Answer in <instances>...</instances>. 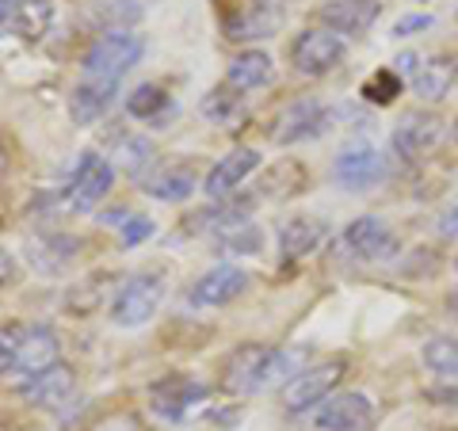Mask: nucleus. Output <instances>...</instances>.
I'll use <instances>...</instances> for the list:
<instances>
[{"label":"nucleus","mask_w":458,"mask_h":431,"mask_svg":"<svg viewBox=\"0 0 458 431\" xmlns=\"http://www.w3.org/2000/svg\"><path fill=\"white\" fill-rule=\"evenodd\" d=\"M298 351L267 348V343H241L222 363V390L233 397H256L264 390L286 385L298 370Z\"/></svg>","instance_id":"nucleus-1"},{"label":"nucleus","mask_w":458,"mask_h":431,"mask_svg":"<svg viewBox=\"0 0 458 431\" xmlns=\"http://www.w3.org/2000/svg\"><path fill=\"white\" fill-rule=\"evenodd\" d=\"M146 57V38L131 31H104L81 57V80L99 84V89H114L126 80V73Z\"/></svg>","instance_id":"nucleus-2"},{"label":"nucleus","mask_w":458,"mask_h":431,"mask_svg":"<svg viewBox=\"0 0 458 431\" xmlns=\"http://www.w3.org/2000/svg\"><path fill=\"white\" fill-rule=\"evenodd\" d=\"M165 301V279L161 271H138L114 291L107 317L114 328H146Z\"/></svg>","instance_id":"nucleus-3"},{"label":"nucleus","mask_w":458,"mask_h":431,"mask_svg":"<svg viewBox=\"0 0 458 431\" xmlns=\"http://www.w3.org/2000/svg\"><path fill=\"white\" fill-rule=\"evenodd\" d=\"M344 370H348V359H325L318 367H306L283 385V409L291 416H306L318 412L321 401H328L336 393V385L344 382Z\"/></svg>","instance_id":"nucleus-4"},{"label":"nucleus","mask_w":458,"mask_h":431,"mask_svg":"<svg viewBox=\"0 0 458 431\" xmlns=\"http://www.w3.org/2000/svg\"><path fill=\"white\" fill-rule=\"evenodd\" d=\"M348 57V38L328 27H306L291 42V65L302 77H328Z\"/></svg>","instance_id":"nucleus-5"},{"label":"nucleus","mask_w":458,"mask_h":431,"mask_svg":"<svg viewBox=\"0 0 458 431\" xmlns=\"http://www.w3.org/2000/svg\"><path fill=\"white\" fill-rule=\"evenodd\" d=\"M111 188H114V165L104 153L89 149V153H81L73 176L65 183V207L77 214H89L111 195Z\"/></svg>","instance_id":"nucleus-6"},{"label":"nucleus","mask_w":458,"mask_h":431,"mask_svg":"<svg viewBox=\"0 0 458 431\" xmlns=\"http://www.w3.org/2000/svg\"><path fill=\"white\" fill-rule=\"evenodd\" d=\"M210 390L199 378L191 375H168V378H157L149 385V409L161 416V420H188L195 409L207 405Z\"/></svg>","instance_id":"nucleus-7"},{"label":"nucleus","mask_w":458,"mask_h":431,"mask_svg":"<svg viewBox=\"0 0 458 431\" xmlns=\"http://www.w3.org/2000/svg\"><path fill=\"white\" fill-rule=\"evenodd\" d=\"M249 283L252 275L245 267H237V264H214L210 271H203L191 286H188V306L191 309H222L229 306V301H237L241 294L249 291Z\"/></svg>","instance_id":"nucleus-8"},{"label":"nucleus","mask_w":458,"mask_h":431,"mask_svg":"<svg viewBox=\"0 0 458 431\" xmlns=\"http://www.w3.org/2000/svg\"><path fill=\"white\" fill-rule=\"evenodd\" d=\"M328 126H333V107L306 96V99H294V104L279 114L271 138H276L279 146H302V141H318L321 134H328Z\"/></svg>","instance_id":"nucleus-9"},{"label":"nucleus","mask_w":458,"mask_h":431,"mask_svg":"<svg viewBox=\"0 0 458 431\" xmlns=\"http://www.w3.org/2000/svg\"><path fill=\"white\" fill-rule=\"evenodd\" d=\"M443 134H447V123H443L436 111H409L405 119L394 126L390 149L401 161H424L428 153H436Z\"/></svg>","instance_id":"nucleus-10"},{"label":"nucleus","mask_w":458,"mask_h":431,"mask_svg":"<svg viewBox=\"0 0 458 431\" xmlns=\"http://www.w3.org/2000/svg\"><path fill=\"white\" fill-rule=\"evenodd\" d=\"M344 252L360 264H386L397 256V233L390 229V222L363 214V218H355L344 229Z\"/></svg>","instance_id":"nucleus-11"},{"label":"nucleus","mask_w":458,"mask_h":431,"mask_svg":"<svg viewBox=\"0 0 458 431\" xmlns=\"http://www.w3.org/2000/svg\"><path fill=\"white\" fill-rule=\"evenodd\" d=\"M378 420V409L367 393H333L321 401V409L313 412V427L318 431H370Z\"/></svg>","instance_id":"nucleus-12"},{"label":"nucleus","mask_w":458,"mask_h":431,"mask_svg":"<svg viewBox=\"0 0 458 431\" xmlns=\"http://www.w3.org/2000/svg\"><path fill=\"white\" fill-rule=\"evenodd\" d=\"M382 176H386V161L370 141H352L333 161V180L344 191H370Z\"/></svg>","instance_id":"nucleus-13"},{"label":"nucleus","mask_w":458,"mask_h":431,"mask_svg":"<svg viewBox=\"0 0 458 431\" xmlns=\"http://www.w3.org/2000/svg\"><path fill=\"white\" fill-rule=\"evenodd\" d=\"M260 149H249V146H237V149H229L225 156H218V161L210 165V172L203 176V195L207 199H233L237 188L245 183L256 168H260Z\"/></svg>","instance_id":"nucleus-14"},{"label":"nucleus","mask_w":458,"mask_h":431,"mask_svg":"<svg viewBox=\"0 0 458 431\" xmlns=\"http://www.w3.org/2000/svg\"><path fill=\"white\" fill-rule=\"evenodd\" d=\"M73 393H77V370L69 363H62V359H57L54 367L38 370L35 378L20 382V397L31 401L35 409H62Z\"/></svg>","instance_id":"nucleus-15"},{"label":"nucleus","mask_w":458,"mask_h":431,"mask_svg":"<svg viewBox=\"0 0 458 431\" xmlns=\"http://www.w3.org/2000/svg\"><path fill=\"white\" fill-rule=\"evenodd\" d=\"M57 359H62V340H57V333L50 325H42V321H35V325H27L23 328V343H20V359H16V375L20 382L23 378H35L38 370H47V367H54Z\"/></svg>","instance_id":"nucleus-16"},{"label":"nucleus","mask_w":458,"mask_h":431,"mask_svg":"<svg viewBox=\"0 0 458 431\" xmlns=\"http://www.w3.org/2000/svg\"><path fill=\"white\" fill-rule=\"evenodd\" d=\"M382 4L378 0H328V4L318 8V23L328 27L336 35H367L375 27Z\"/></svg>","instance_id":"nucleus-17"},{"label":"nucleus","mask_w":458,"mask_h":431,"mask_svg":"<svg viewBox=\"0 0 458 431\" xmlns=\"http://www.w3.org/2000/svg\"><path fill=\"white\" fill-rule=\"evenodd\" d=\"M271 80H276V62H271V54H264V50H241L229 57V65H225V84L241 96L260 92Z\"/></svg>","instance_id":"nucleus-18"},{"label":"nucleus","mask_w":458,"mask_h":431,"mask_svg":"<svg viewBox=\"0 0 458 431\" xmlns=\"http://www.w3.org/2000/svg\"><path fill=\"white\" fill-rule=\"evenodd\" d=\"M454 84H458V54H436L428 62H420L417 77H412V92L424 104H439V99H447Z\"/></svg>","instance_id":"nucleus-19"},{"label":"nucleus","mask_w":458,"mask_h":431,"mask_svg":"<svg viewBox=\"0 0 458 431\" xmlns=\"http://www.w3.org/2000/svg\"><path fill=\"white\" fill-rule=\"evenodd\" d=\"M141 191L157 199V203H183V199L199 191V176L188 165H165L149 172V176H141Z\"/></svg>","instance_id":"nucleus-20"},{"label":"nucleus","mask_w":458,"mask_h":431,"mask_svg":"<svg viewBox=\"0 0 458 431\" xmlns=\"http://www.w3.org/2000/svg\"><path fill=\"white\" fill-rule=\"evenodd\" d=\"M328 233V225L313 214H294L291 222L279 225V252L283 260H302L313 249H321V241Z\"/></svg>","instance_id":"nucleus-21"},{"label":"nucleus","mask_w":458,"mask_h":431,"mask_svg":"<svg viewBox=\"0 0 458 431\" xmlns=\"http://www.w3.org/2000/svg\"><path fill=\"white\" fill-rule=\"evenodd\" d=\"M50 27H54V0H20L4 23V31L23 42H38L47 38Z\"/></svg>","instance_id":"nucleus-22"},{"label":"nucleus","mask_w":458,"mask_h":431,"mask_svg":"<svg viewBox=\"0 0 458 431\" xmlns=\"http://www.w3.org/2000/svg\"><path fill=\"white\" fill-rule=\"evenodd\" d=\"M114 89H99V84H84V80H77L73 84V96H69V114L81 123V126H92V123H99L104 114L111 111V104H114Z\"/></svg>","instance_id":"nucleus-23"},{"label":"nucleus","mask_w":458,"mask_h":431,"mask_svg":"<svg viewBox=\"0 0 458 431\" xmlns=\"http://www.w3.org/2000/svg\"><path fill=\"white\" fill-rule=\"evenodd\" d=\"M126 111H131V119H138V123H157L165 111H172V96H168V89H161V84L146 80L126 96Z\"/></svg>","instance_id":"nucleus-24"},{"label":"nucleus","mask_w":458,"mask_h":431,"mask_svg":"<svg viewBox=\"0 0 458 431\" xmlns=\"http://www.w3.org/2000/svg\"><path fill=\"white\" fill-rule=\"evenodd\" d=\"M420 359L439 382H458V336H432L420 348Z\"/></svg>","instance_id":"nucleus-25"},{"label":"nucleus","mask_w":458,"mask_h":431,"mask_svg":"<svg viewBox=\"0 0 458 431\" xmlns=\"http://www.w3.org/2000/svg\"><path fill=\"white\" fill-rule=\"evenodd\" d=\"M99 222L119 229L123 249H138L141 241H149L157 233L153 218H146V214H131V210H104V214H99Z\"/></svg>","instance_id":"nucleus-26"},{"label":"nucleus","mask_w":458,"mask_h":431,"mask_svg":"<svg viewBox=\"0 0 458 431\" xmlns=\"http://www.w3.org/2000/svg\"><path fill=\"white\" fill-rule=\"evenodd\" d=\"M92 16L104 31H126V27H134L146 16V4H141V0H96Z\"/></svg>","instance_id":"nucleus-27"},{"label":"nucleus","mask_w":458,"mask_h":431,"mask_svg":"<svg viewBox=\"0 0 458 431\" xmlns=\"http://www.w3.org/2000/svg\"><path fill=\"white\" fill-rule=\"evenodd\" d=\"M203 114H207L210 123H233V119H241V114H245V96L233 92L229 84H222V89L207 92Z\"/></svg>","instance_id":"nucleus-28"},{"label":"nucleus","mask_w":458,"mask_h":431,"mask_svg":"<svg viewBox=\"0 0 458 431\" xmlns=\"http://www.w3.org/2000/svg\"><path fill=\"white\" fill-rule=\"evenodd\" d=\"M397 96H401V77L394 73V65H386V69H378V73H370L363 80V99L367 104L386 107V104H394Z\"/></svg>","instance_id":"nucleus-29"},{"label":"nucleus","mask_w":458,"mask_h":431,"mask_svg":"<svg viewBox=\"0 0 458 431\" xmlns=\"http://www.w3.org/2000/svg\"><path fill=\"white\" fill-rule=\"evenodd\" d=\"M218 244H222V252H229V256H256L264 249V233L252 222H245V225L229 229L225 237H218Z\"/></svg>","instance_id":"nucleus-30"},{"label":"nucleus","mask_w":458,"mask_h":431,"mask_svg":"<svg viewBox=\"0 0 458 431\" xmlns=\"http://www.w3.org/2000/svg\"><path fill=\"white\" fill-rule=\"evenodd\" d=\"M23 328L20 321H4L0 325V378L16 370V359H20V343H23Z\"/></svg>","instance_id":"nucleus-31"},{"label":"nucleus","mask_w":458,"mask_h":431,"mask_svg":"<svg viewBox=\"0 0 458 431\" xmlns=\"http://www.w3.org/2000/svg\"><path fill=\"white\" fill-rule=\"evenodd\" d=\"M92 431H146V424L138 420L134 412H111V416H104Z\"/></svg>","instance_id":"nucleus-32"},{"label":"nucleus","mask_w":458,"mask_h":431,"mask_svg":"<svg viewBox=\"0 0 458 431\" xmlns=\"http://www.w3.org/2000/svg\"><path fill=\"white\" fill-rule=\"evenodd\" d=\"M432 27V16H424V12H417V16H401L394 27H390V38H409V35H417V31H428Z\"/></svg>","instance_id":"nucleus-33"},{"label":"nucleus","mask_w":458,"mask_h":431,"mask_svg":"<svg viewBox=\"0 0 458 431\" xmlns=\"http://www.w3.org/2000/svg\"><path fill=\"white\" fill-rule=\"evenodd\" d=\"M123 153H126V156H123V161H126V165H131V168H134V176H138V168H141V165H146V161H149V153H153V146H149V141H146V138H131V141H123Z\"/></svg>","instance_id":"nucleus-34"},{"label":"nucleus","mask_w":458,"mask_h":431,"mask_svg":"<svg viewBox=\"0 0 458 431\" xmlns=\"http://www.w3.org/2000/svg\"><path fill=\"white\" fill-rule=\"evenodd\" d=\"M424 401H432V405H458V382L432 385V390H424Z\"/></svg>","instance_id":"nucleus-35"},{"label":"nucleus","mask_w":458,"mask_h":431,"mask_svg":"<svg viewBox=\"0 0 458 431\" xmlns=\"http://www.w3.org/2000/svg\"><path fill=\"white\" fill-rule=\"evenodd\" d=\"M20 279V267H16V260H12V252H4L0 249V291H8L12 283Z\"/></svg>","instance_id":"nucleus-36"},{"label":"nucleus","mask_w":458,"mask_h":431,"mask_svg":"<svg viewBox=\"0 0 458 431\" xmlns=\"http://www.w3.org/2000/svg\"><path fill=\"white\" fill-rule=\"evenodd\" d=\"M439 233H443V237H454V233H458V207L447 210V218L439 222Z\"/></svg>","instance_id":"nucleus-37"},{"label":"nucleus","mask_w":458,"mask_h":431,"mask_svg":"<svg viewBox=\"0 0 458 431\" xmlns=\"http://www.w3.org/2000/svg\"><path fill=\"white\" fill-rule=\"evenodd\" d=\"M16 4L20 0H0V31H4V23H8L12 12H16Z\"/></svg>","instance_id":"nucleus-38"},{"label":"nucleus","mask_w":458,"mask_h":431,"mask_svg":"<svg viewBox=\"0 0 458 431\" xmlns=\"http://www.w3.org/2000/svg\"><path fill=\"white\" fill-rule=\"evenodd\" d=\"M447 309H451V317H458V291L447 298Z\"/></svg>","instance_id":"nucleus-39"},{"label":"nucleus","mask_w":458,"mask_h":431,"mask_svg":"<svg viewBox=\"0 0 458 431\" xmlns=\"http://www.w3.org/2000/svg\"><path fill=\"white\" fill-rule=\"evenodd\" d=\"M4 168H8V153H4V146H0V176H4Z\"/></svg>","instance_id":"nucleus-40"},{"label":"nucleus","mask_w":458,"mask_h":431,"mask_svg":"<svg viewBox=\"0 0 458 431\" xmlns=\"http://www.w3.org/2000/svg\"><path fill=\"white\" fill-rule=\"evenodd\" d=\"M451 138L458 141V114H454V123H451Z\"/></svg>","instance_id":"nucleus-41"},{"label":"nucleus","mask_w":458,"mask_h":431,"mask_svg":"<svg viewBox=\"0 0 458 431\" xmlns=\"http://www.w3.org/2000/svg\"><path fill=\"white\" fill-rule=\"evenodd\" d=\"M454 275H458V252H454Z\"/></svg>","instance_id":"nucleus-42"}]
</instances>
